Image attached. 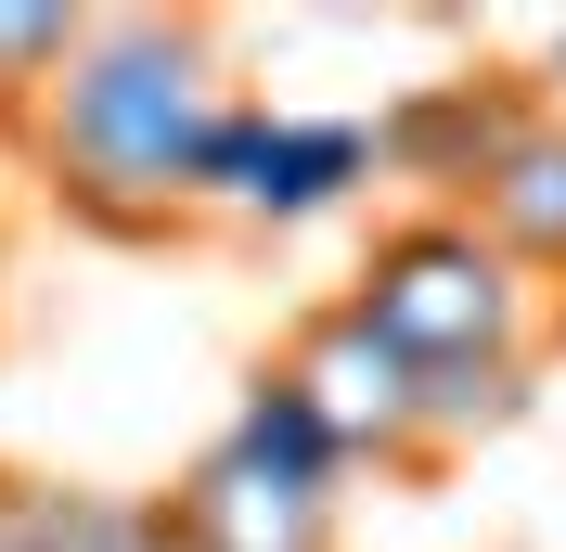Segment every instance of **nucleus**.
Masks as SVG:
<instances>
[{
	"label": "nucleus",
	"instance_id": "f257e3e1",
	"mask_svg": "<svg viewBox=\"0 0 566 552\" xmlns=\"http://www.w3.org/2000/svg\"><path fill=\"white\" fill-rule=\"evenodd\" d=\"M232 91L245 77H232L207 13H91V39L65 52V77L27 116V155L65 219L155 244L193 219V141L219 129Z\"/></svg>",
	"mask_w": 566,
	"mask_h": 552
},
{
	"label": "nucleus",
	"instance_id": "f03ea898",
	"mask_svg": "<svg viewBox=\"0 0 566 552\" xmlns=\"http://www.w3.org/2000/svg\"><path fill=\"white\" fill-rule=\"evenodd\" d=\"M348 309L374 321L412 373H438V360H502V347H528V360H541V296H528V270H515L463 206L387 219L374 257H360V283H348Z\"/></svg>",
	"mask_w": 566,
	"mask_h": 552
},
{
	"label": "nucleus",
	"instance_id": "7ed1b4c3",
	"mask_svg": "<svg viewBox=\"0 0 566 552\" xmlns=\"http://www.w3.org/2000/svg\"><path fill=\"white\" fill-rule=\"evenodd\" d=\"M258 373L335 437L348 476H360V463H374V476H424V449H412V360H399L348 296H322V309L283 335V360H258Z\"/></svg>",
	"mask_w": 566,
	"mask_h": 552
},
{
	"label": "nucleus",
	"instance_id": "20e7f679",
	"mask_svg": "<svg viewBox=\"0 0 566 552\" xmlns=\"http://www.w3.org/2000/svg\"><path fill=\"white\" fill-rule=\"evenodd\" d=\"M155 527H168L180 552H335L348 488L296 476V463H271V449H245L219 424V437L180 463V488H155Z\"/></svg>",
	"mask_w": 566,
	"mask_h": 552
},
{
	"label": "nucleus",
	"instance_id": "39448f33",
	"mask_svg": "<svg viewBox=\"0 0 566 552\" xmlns=\"http://www.w3.org/2000/svg\"><path fill=\"white\" fill-rule=\"evenodd\" d=\"M541 129V91L528 77H424V91H399L387 116H374V168L412 180L424 206H476V180L515 155V141Z\"/></svg>",
	"mask_w": 566,
	"mask_h": 552
},
{
	"label": "nucleus",
	"instance_id": "423d86ee",
	"mask_svg": "<svg viewBox=\"0 0 566 552\" xmlns=\"http://www.w3.org/2000/svg\"><path fill=\"white\" fill-rule=\"evenodd\" d=\"M374 180H387V168H374V116H283L232 219H245V232H310V219L360 206Z\"/></svg>",
	"mask_w": 566,
	"mask_h": 552
},
{
	"label": "nucleus",
	"instance_id": "0eeeda50",
	"mask_svg": "<svg viewBox=\"0 0 566 552\" xmlns=\"http://www.w3.org/2000/svg\"><path fill=\"white\" fill-rule=\"evenodd\" d=\"M463 219H476L528 283H566V104H541V129L476 180V206H463Z\"/></svg>",
	"mask_w": 566,
	"mask_h": 552
},
{
	"label": "nucleus",
	"instance_id": "6e6552de",
	"mask_svg": "<svg viewBox=\"0 0 566 552\" xmlns=\"http://www.w3.org/2000/svg\"><path fill=\"white\" fill-rule=\"evenodd\" d=\"M528 412H541V360H528V347H502V360H438V373H412V449H424V476H451L463 449L515 437Z\"/></svg>",
	"mask_w": 566,
	"mask_h": 552
},
{
	"label": "nucleus",
	"instance_id": "1a4fd4ad",
	"mask_svg": "<svg viewBox=\"0 0 566 552\" xmlns=\"http://www.w3.org/2000/svg\"><path fill=\"white\" fill-rule=\"evenodd\" d=\"M77 39H91L77 0H0V116H39V91L65 77Z\"/></svg>",
	"mask_w": 566,
	"mask_h": 552
},
{
	"label": "nucleus",
	"instance_id": "9d476101",
	"mask_svg": "<svg viewBox=\"0 0 566 552\" xmlns=\"http://www.w3.org/2000/svg\"><path fill=\"white\" fill-rule=\"evenodd\" d=\"M271 129H283V104L271 91H232V104H219V129L193 141V206H245V180H258V155H271Z\"/></svg>",
	"mask_w": 566,
	"mask_h": 552
},
{
	"label": "nucleus",
	"instance_id": "9b49d317",
	"mask_svg": "<svg viewBox=\"0 0 566 552\" xmlns=\"http://www.w3.org/2000/svg\"><path fill=\"white\" fill-rule=\"evenodd\" d=\"M232 437L245 449H271V463H296V476H322V488H348V463H335V437H322L296 399H283L271 373H245V399H232Z\"/></svg>",
	"mask_w": 566,
	"mask_h": 552
},
{
	"label": "nucleus",
	"instance_id": "f8f14e48",
	"mask_svg": "<svg viewBox=\"0 0 566 552\" xmlns=\"http://www.w3.org/2000/svg\"><path fill=\"white\" fill-rule=\"evenodd\" d=\"M528 91H541V104H554V91H566V26L541 39V65H528Z\"/></svg>",
	"mask_w": 566,
	"mask_h": 552
},
{
	"label": "nucleus",
	"instance_id": "ddd939ff",
	"mask_svg": "<svg viewBox=\"0 0 566 552\" xmlns=\"http://www.w3.org/2000/svg\"><path fill=\"white\" fill-rule=\"evenodd\" d=\"M0 552H52V540H39V527H27V501H13V527H0Z\"/></svg>",
	"mask_w": 566,
	"mask_h": 552
},
{
	"label": "nucleus",
	"instance_id": "4468645a",
	"mask_svg": "<svg viewBox=\"0 0 566 552\" xmlns=\"http://www.w3.org/2000/svg\"><path fill=\"white\" fill-rule=\"evenodd\" d=\"M13 501H27V476H0V527H13Z\"/></svg>",
	"mask_w": 566,
	"mask_h": 552
},
{
	"label": "nucleus",
	"instance_id": "2eb2a0df",
	"mask_svg": "<svg viewBox=\"0 0 566 552\" xmlns=\"http://www.w3.org/2000/svg\"><path fill=\"white\" fill-rule=\"evenodd\" d=\"M155 552H180V540H168V527H155Z\"/></svg>",
	"mask_w": 566,
	"mask_h": 552
}]
</instances>
